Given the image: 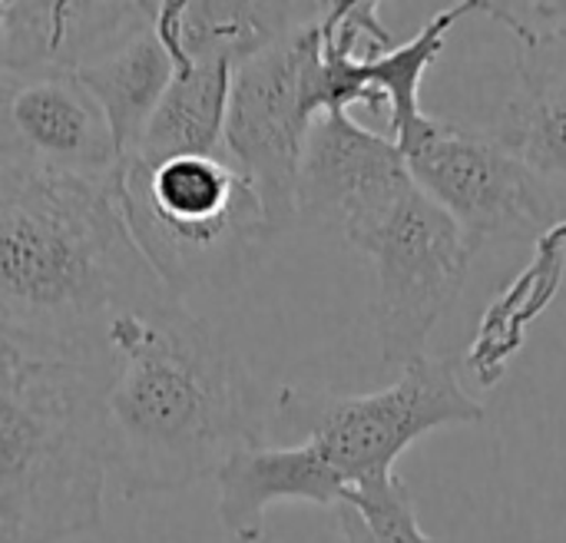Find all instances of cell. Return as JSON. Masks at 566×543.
<instances>
[{
	"label": "cell",
	"mask_w": 566,
	"mask_h": 543,
	"mask_svg": "<svg viewBox=\"0 0 566 543\" xmlns=\"http://www.w3.org/2000/svg\"><path fill=\"white\" fill-rule=\"evenodd\" d=\"M169 302L176 295L129 232L116 173L80 176L0 159V338L113 365L109 328Z\"/></svg>",
	"instance_id": "cell-1"
},
{
	"label": "cell",
	"mask_w": 566,
	"mask_h": 543,
	"mask_svg": "<svg viewBox=\"0 0 566 543\" xmlns=\"http://www.w3.org/2000/svg\"><path fill=\"white\" fill-rule=\"evenodd\" d=\"M109 352V464L126 501L216 481L235 455L269 445L262 385L186 302L123 315Z\"/></svg>",
	"instance_id": "cell-2"
},
{
	"label": "cell",
	"mask_w": 566,
	"mask_h": 543,
	"mask_svg": "<svg viewBox=\"0 0 566 543\" xmlns=\"http://www.w3.org/2000/svg\"><path fill=\"white\" fill-rule=\"evenodd\" d=\"M0 543H63L103 528L113 365L0 338Z\"/></svg>",
	"instance_id": "cell-3"
},
{
	"label": "cell",
	"mask_w": 566,
	"mask_h": 543,
	"mask_svg": "<svg viewBox=\"0 0 566 543\" xmlns=\"http://www.w3.org/2000/svg\"><path fill=\"white\" fill-rule=\"evenodd\" d=\"M119 206L146 262L176 299L235 289L279 236L252 176L222 149L126 156Z\"/></svg>",
	"instance_id": "cell-4"
},
{
	"label": "cell",
	"mask_w": 566,
	"mask_h": 543,
	"mask_svg": "<svg viewBox=\"0 0 566 543\" xmlns=\"http://www.w3.org/2000/svg\"><path fill=\"white\" fill-rule=\"evenodd\" d=\"M484 418V405L464 391L454 365L428 355L401 368V378L381 391L338 395L282 385L275 395V421L328 464L348 498L391 481L395 461L424 435Z\"/></svg>",
	"instance_id": "cell-5"
},
{
	"label": "cell",
	"mask_w": 566,
	"mask_h": 543,
	"mask_svg": "<svg viewBox=\"0 0 566 543\" xmlns=\"http://www.w3.org/2000/svg\"><path fill=\"white\" fill-rule=\"evenodd\" d=\"M395 143L415 182L478 242L488 236L544 239L560 226L547 179L501 133L424 113Z\"/></svg>",
	"instance_id": "cell-6"
},
{
	"label": "cell",
	"mask_w": 566,
	"mask_h": 543,
	"mask_svg": "<svg viewBox=\"0 0 566 543\" xmlns=\"http://www.w3.org/2000/svg\"><path fill=\"white\" fill-rule=\"evenodd\" d=\"M481 242L444 212L421 186L361 246L378 272L371 319L385 365L408 368L424 348L468 282Z\"/></svg>",
	"instance_id": "cell-7"
},
{
	"label": "cell",
	"mask_w": 566,
	"mask_h": 543,
	"mask_svg": "<svg viewBox=\"0 0 566 543\" xmlns=\"http://www.w3.org/2000/svg\"><path fill=\"white\" fill-rule=\"evenodd\" d=\"M312 20L242 63L232 76L222 146L259 186L275 232L298 219V169L308 133L318 123L305 90Z\"/></svg>",
	"instance_id": "cell-8"
},
{
	"label": "cell",
	"mask_w": 566,
	"mask_h": 543,
	"mask_svg": "<svg viewBox=\"0 0 566 543\" xmlns=\"http://www.w3.org/2000/svg\"><path fill=\"white\" fill-rule=\"evenodd\" d=\"M415 186L408 159L391 136L365 129L352 113H325L305 143L298 216L332 226L361 252Z\"/></svg>",
	"instance_id": "cell-9"
},
{
	"label": "cell",
	"mask_w": 566,
	"mask_h": 543,
	"mask_svg": "<svg viewBox=\"0 0 566 543\" xmlns=\"http://www.w3.org/2000/svg\"><path fill=\"white\" fill-rule=\"evenodd\" d=\"M0 159L53 173L109 176L123 153L113 126L73 70L0 73Z\"/></svg>",
	"instance_id": "cell-10"
},
{
	"label": "cell",
	"mask_w": 566,
	"mask_h": 543,
	"mask_svg": "<svg viewBox=\"0 0 566 543\" xmlns=\"http://www.w3.org/2000/svg\"><path fill=\"white\" fill-rule=\"evenodd\" d=\"M149 20V3L3 0L0 73L83 70Z\"/></svg>",
	"instance_id": "cell-11"
},
{
	"label": "cell",
	"mask_w": 566,
	"mask_h": 543,
	"mask_svg": "<svg viewBox=\"0 0 566 543\" xmlns=\"http://www.w3.org/2000/svg\"><path fill=\"white\" fill-rule=\"evenodd\" d=\"M279 501H308L335 511L348 501V488L308 445L242 451L216 478V514L232 541H262L265 514Z\"/></svg>",
	"instance_id": "cell-12"
},
{
	"label": "cell",
	"mask_w": 566,
	"mask_h": 543,
	"mask_svg": "<svg viewBox=\"0 0 566 543\" xmlns=\"http://www.w3.org/2000/svg\"><path fill=\"white\" fill-rule=\"evenodd\" d=\"M76 73L103 106L116 146L126 159L143 143L176 73V63L153 27V3L149 20L139 30H133L119 46H113L106 56L86 63Z\"/></svg>",
	"instance_id": "cell-13"
},
{
	"label": "cell",
	"mask_w": 566,
	"mask_h": 543,
	"mask_svg": "<svg viewBox=\"0 0 566 543\" xmlns=\"http://www.w3.org/2000/svg\"><path fill=\"white\" fill-rule=\"evenodd\" d=\"M169 56L176 63L172 83L143 143L129 156L166 159L182 153L222 149L235 66L222 56H189L179 50H169Z\"/></svg>",
	"instance_id": "cell-14"
},
{
	"label": "cell",
	"mask_w": 566,
	"mask_h": 543,
	"mask_svg": "<svg viewBox=\"0 0 566 543\" xmlns=\"http://www.w3.org/2000/svg\"><path fill=\"white\" fill-rule=\"evenodd\" d=\"M501 136L541 176H566V36L521 43L517 93Z\"/></svg>",
	"instance_id": "cell-15"
},
{
	"label": "cell",
	"mask_w": 566,
	"mask_h": 543,
	"mask_svg": "<svg viewBox=\"0 0 566 543\" xmlns=\"http://www.w3.org/2000/svg\"><path fill=\"white\" fill-rule=\"evenodd\" d=\"M564 265H566V222L554 226L537 249L534 265L524 269V275L507 289V295H501L488 319L484 328L478 335V342L471 345V372L478 375L481 385H497L507 358L524 345L527 335V322L547 309L551 295L560 289L564 282Z\"/></svg>",
	"instance_id": "cell-16"
},
{
	"label": "cell",
	"mask_w": 566,
	"mask_h": 543,
	"mask_svg": "<svg viewBox=\"0 0 566 543\" xmlns=\"http://www.w3.org/2000/svg\"><path fill=\"white\" fill-rule=\"evenodd\" d=\"M478 13L504 23L521 43L537 36H566V0H478Z\"/></svg>",
	"instance_id": "cell-17"
}]
</instances>
